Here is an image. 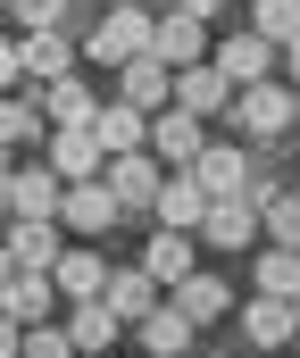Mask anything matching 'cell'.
Returning a JSON list of instances; mask_svg holds the SVG:
<instances>
[{
  "label": "cell",
  "instance_id": "83f0119b",
  "mask_svg": "<svg viewBox=\"0 0 300 358\" xmlns=\"http://www.w3.org/2000/svg\"><path fill=\"white\" fill-rule=\"evenodd\" d=\"M259 292L300 300V250H292V242H267V250H259Z\"/></svg>",
  "mask_w": 300,
  "mask_h": 358
},
{
  "label": "cell",
  "instance_id": "d4e9b609",
  "mask_svg": "<svg viewBox=\"0 0 300 358\" xmlns=\"http://www.w3.org/2000/svg\"><path fill=\"white\" fill-rule=\"evenodd\" d=\"M192 176L208 183L217 200H234V192H250V159H242L234 142H208V150H200V167H192Z\"/></svg>",
  "mask_w": 300,
  "mask_h": 358
},
{
  "label": "cell",
  "instance_id": "7c38bea8",
  "mask_svg": "<svg viewBox=\"0 0 300 358\" xmlns=\"http://www.w3.org/2000/svg\"><path fill=\"white\" fill-rule=\"evenodd\" d=\"M208 200H217V192H208V183L192 176V167H176L150 217H159V225H176V234H200V225H208Z\"/></svg>",
  "mask_w": 300,
  "mask_h": 358
},
{
  "label": "cell",
  "instance_id": "6da1fadb",
  "mask_svg": "<svg viewBox=\"0 0 300 358\" xmlns=\"http://www.w3.org/2000/svg\"><path fill=\"white\" fill-rule=\"evenodd\" d=\"M142 50H159V17H150L142 0H117L92 25V67H125V59H142Z\"/></svg>",
  "mask_w": 300,
  "mask_h": 358
},
{
  "label": "cell",
  "instance_id": "277c9868",
  "mask_svg": "<svg viewBox=\"0 0 300 358\" xmlns=\"http://www.w3.org/2000/svg\"><path fill=\"white\" fill-rule=\"evenodd\" d=\"M234 125H242L250 142H284V134L300 125L292 84H242V100H234Z\"/></svg>",
  "mask_w": 300,
  "mask_h": 358
},
{
  "label": "cell",
  "instance_id": "4fadbf2b",
  "mask_svg": "<svg viewBox=\"0 0 300 358\" xmlns=\"http://www.w3.org/2000/svg\"><path fill=\"white\" fill-rule=\"evenodd\" d=\"M117 100H134V108H167V100H176V67H167L159 50L125 59V67H117Z\"/></svg>",
  "mask_w": 300,
  "mask_h": 358
},
{
  "label": "cell",
  "instance_id": "4316f807",
  "mask_svg": "<svg viewBox=\"0 0 300 358\" xmlns=\"http://www.w3.org/2000/svg\"><path fill=\"white\" fill-rule=\"evenodd\" d=\"M0 142H50V108L25 100V92H8V108H0Z\"/></svg>",
  "mask_w": 300,
  "mask_h": 358
},
{
  "label": "cell",
  "instance_id": "1f68e13d",
  "mask_svg": "<svg viewBox=\"0 0 300 358\" xmlns=\"http://www.w3.org/2000/svg\"><path fill=\"white\" fill-rule=\"evenodd\" d=\"M8 8H17V25H25V34H42V25H59V8H67V0H8Z\"/></svg>",
  "mask_w": 300,
  "mask_h": 358
},
{
  "label": "cell",
  "instance_id": "30bf717a",
  "mask_svg": "<svg viewBox=\"0 0 300 358\" xmlns=\"http://www.w3.org/2000/svg\"><path fill=\"white\" fill-rule=\"evenodd\" d=\"M242 334H250L259 350H292V342H300V300H284V292H259V300L242 308Z\"/></svg>",
  "mask_w": 300,
  "mask_h": 358
},
{
  "label": "cell",
  "instance_id": "52a82bcc",
  "mask_svg": "<svg viewBox=\"0 0 300 358\" xmlns=\"http://www.w3.org/2000/svg\"><path fill=\"white\" fill-rule=\"evenodd\" d=\"M50 167L67 183H84V176H108V142H100V125H50Z\"/></svg>",
  "mask_w": 300,
  "mask_h": 358
},
{
  "label": "cell",
  "instance_id": "ffe728a7",
  "mask_svg": "<svg viewBox=\"0 0 300 358\" xmlns=\"http://www.w3.org/2000/svg\"><path fill=\"white\" fill-rule=\"evenodd\" d=\"M200 25H208V17H192V8H167V17H159V59H167V67H200V59H208V34H200Z\"/></svg>",
  "mask_w": 300,
  "mask_h": 358
},
{
  "label": "cell",
  "instance_id": "2e32d148",
  "mask_svg": "<svg viewBox=\"0 0 300 358\" xmlns=\"http://www.w3.org/2000/svg\"><path fill=\"white\" fill-rule=\"evenodd\" d=\"M67 334H76V350H84V358H100V350H117L134 325H125L108 300H76V308H67Z\"/></svg>",
  "mask_w": 300,
  "mask_h": 358
},
{
  "label": "cell",
  "instance_id": "7a4b0ae2",
  "mask_svg": "<svg viewBox=\"0 0 300 358\" xmlns=\"http://www.w3.org/2000/svg\"><path fill=\"white\" fill-rule=\"evenodd\" d=\"M0 76H8V84H25V76H34V84H59V76H76V42H67L59 25H42V34H25V42L0 50Z\"/></svg>",
  "mask_w": 300,
  "mask_h": 358
},
{
  "label": "cell",
  "instance_id": "f546056e",
  "mask_svg": "<svg viewBox=\"0 0 300 358\" xmlns=\"http://www.w3.org/2000/svg\"><path fill=\"white\" fill-rule=\"evenodd\" d=\"M25 358H84L67 325H25Z\"/></svg>",
  "mask_w": 300,
  "mask_h": 358
},
{
  "label": "cell",
  "instance_id": "d6a6232c",
  "mask_svg": "<svg viewBox=\"0 0 300 358\" xmlns=\"http://www.w3.org/2000/svg\"><path fill=\"white\" fill-rule=\"evenodd\" d=\"M176 8H192V17H217V8H234V0H176Z\"/></svg>",
  "mask_w": 300,
  "mask_h": 358
},
{
  "label": "cell",
  "instance_id": "d6986e66",
  "mask_svg": "<svg viewBox=\"0 0 300 358\" xmlns=\"http://www.w3.org/2000/svg\"><path fill=\"white\" fill-rule=\"evenodd\" d=\"M159 300H167V283H159L150 267H117V275H108V308H117L125 325H142Z\"/></svg>",
  "mask_w": 300,
  "mask_h": 358
},
{
  "label": "cell",
  "instance_id": "e0dca14e",
  "mask_svg": "<svg viewBox=\"0 0 300 358\" xmlns=\"http://www.w3.org/2000/svg\"><path fill=\"white\" fill-rule=\"evenodd\" d=\"M59 234H67L59 217H17V225H8V267H59V259H67Z\"/></svg>",
  "mask_w": 300,
  "mask_h": 358
},
{
  "label": "cell",
  "instance_id": "484cf974",
  "mask_svg": "<svg viewBox=\"0 0 300 358\" xmlns=\"http://www.w3.org/2000/svg\"><path fill=\"white\" fill-rule=\"evenodd\" d=\"M42 108H50V125H92V117H100V100H92L84 84H76V76L42 84Z\"/></svg>",
  "mask_w": 300,
  "mask_h": 358
},
{
  "label": "cell",
  "instance_id": "8d00e7d4",
  "mask_svg": "<svg viewBox=\"0 0 300 358\" xmlns=\"http://www.w3.org/2000/svg\"><path fill=\"white\" fill-rule=\"evenodd\" d=\"M292 192H300V183H292Z\"/></svg>",
  "mask_w": 300,
  "mask_h": 358
},
{
  "label": "cell",
  "instance_id": "e575fe53",
  "mask_svg": "<svg viewBox=\"0 0 300 358\" xmlns=\"http://www.w3.org/2000/svg\"><path fill=\"white\" fill-rule=\"evenodd\" d=\"M267 358H284V350H267Z\"/></svg>",
  "mask_w": 300,
  "mask_h": 358
},
{
  "label": "cell",
  "instance_id": "7402d4cb",
  "mask_svg": "<svg viewBox=\"0 0 300 358\" xmlns=\"http://www.w3.org/2000/svg\"><path fill=\"white\" fill-rule=\"evenodd\" d=\"M176 308H184L192 325H217V317L234 308V292H225V275H217V267H192L184 283H176Z\"/></svg>",
  "mask_w": 300,
  "mask_h": 358
},
{
  "label": "cell",
  "instance_id": "d590c367",
  "mask_svg": "<svg viewBox=\"0 0 300 358\" xmlns=\"http://www.w3.org/2000/svg\"><path fill=\"white\" fill-rule=\"evenodd\" d=\"M292 100H300V84H292Z\"/></svg>",
  "mask_w": 300,
  "mask_h": 358
},
{
  "label": "cell",
  "instance_id": "ac0fdd59",
  "mask_svg": "<svg viewBox=\"0 0 300 358\" xmlns=\"http://www.w3.org/2000/svg\"><path fill=\"white\" fill-rule=\"evenodd\" d=\"M50 275H59V292H67V300H108V275H117V267H100V242H76Z\"/></svg>",
  "mask_w": 300,
  "mask_h": 358
},
{
  "label": "cell",
  "instance_id": "5b68a950",
  "mask_svg": "<svg viewBox=\"0 0 300 358\" xmlns=\"http://www.w3.org/2000/svg\"><path fill=\"white\" fill-rule=\"evenodd\" d=\"M150 150H159L167 167H200V150H208V117H200V108H184V100L150 108Z\"/></svg>",
  "mask_w": 300,
  "mask_h": 358
},
{
  "label": "cell",
  "instance_id": "44dd1931",
  "mask_svg": "<svg viewBox=\"0 0 300 358\" xmlns=\"http://www.w3.org/2000/svg\"><path fill=\"white\" fill-rule=\"evenodd\" d=\"M192 242H200V234H176V225H159V234H150V250H142V267H150L167 292H176V283L200 267V250H192Z\"/></svg>",
  "mask_w": 300,
  "mask_h": 358
},
{
  "label": "cell",
  "instance_id": "ba28073f",
  "mask_svg": "<svg viewBox=\"0 0 300 358\" xmlns=\"http://www.w3.org/2000/svg\"><path fill=\"white\" fill-rule=\"evenodd\" d=\"M0 192H8V217H59V208H67V176H59L50 159H42V167H17Z\"/></svg>",
  "mask_w": 300,
  "mask_h": 358
},
{
  "label": "cell",
  "instance_id": "836d02e7",
  "mask_svg": "<svg viewBox=\"0 0 300 358\" xmlns=\"http://www.w3.org/2000/svg\"><path fill=\"white\" fill-rule=\"evenodd\" d=\"M284 67H292V84H300V34H292V42H284Z\"/></svg>",
  "mask_w": 300,
  "mask_h": 358
},
{
  "label": "cell",
  "instance_id": "f1b7e54d",
  "mask_svg": "<svg viewBox=\"0 0 300 358\" xmlns=\"http://www.w3.org/2000/svg\"><path fill=\"white\" fill-rule=\"evenodd\" d=\"M250 25H259L267 42H292L300 34V0H250Z\"/></svg>",
  "mask_w": 300,
  "mask_h": 358
},
{
  "label": "cell",
  "instance_id": "9c48e42d",
  "mask_svg": "<svg viewBox=\"0 0 300 358\" xmlns=\"http://www.w3.org/2000/svg\"><path fill=\"white\" fill-rule=\"evenodd\" d=\"M0 300H8L17 325H50V308H59V275H50V267H8Z\"/></svg>",
  "mask_w": 300,
  "mask_h": 358
},
{
  "label": "cell",
  "instance_id": "8fae6325",
  "mask_svg": "<svg viewBox=\"0 0 300 358\" xmlns=\"http://www.w3.org/2000/svg\"><path fill=\"white\" fill-rule=\"evenodd\" d=\"M134 342H142V358H184V350L200 342V325L184 317V308H176V292H167V300H159V308L134 325Z\"/></svg>",
  "mask_w": 300,
  "mask_h": 358
},
{
  "label": "cell",
  "instance_id": "9a60e30c",
  "mask_svg": "<svg viewBox=\"0 0 300 358\" xmlns=\"http://www.w3.org/2000/svg\"><path fill=\"white\" fill-rule=\"evenodd\" d=\"M108 183H117L125 217H134V208H159V192H167V176H159V159H150V150H125V159H108Z\"/></svg>",
  "mask_w": 300,
  "mask_h": 358
},
{
  "label": "cell",
  "instance_id": "cb8c5ba5",
  "mask_svg": "<svg viewBox=\"0 0 300 358\" xmlns=\"http://www.w3.org/2000/svg\"><path fill=\"white\" fill-rule=\"evenodd\" d=\"M92 125H100V142H108V159H125V150H150V108H134V100H108Z\"/></svg>",
  "mask_w": 300,
  "mask_h": 358
},
{
  "label": "cell",
  "instance_id": "5bb4252c",
  "mask_svg": "<svg viewBox=\"0 0 300 358\" xmlns=\"http://www.w3.org/2000/svg\"><path fill=\"white\" fill-rule=\"evenodd\" d=\"M176 100L200 108V117H217V108H234V100H242V84H234L217 59H200V67H176Z\"/></svg>",
  "mask_w": 300,
  "mask_h": 358
},
{
  "label": "cell",
  "instance_id": "4dcf8cb0",
  "mask_svg": "<svg viewBox=\"0 0 300 358\" xmlns=\"http://www.w3.org/2000/svg\"><path fill=\"white\" fill-rule=\"evenodd\" d=\"M267 242H292L300 250V192H276L267 200Z\"/></svg>",
  "mask_w": 300,
  "mask_h": 358
},
{
  "label": "cell",
  "instance_id": "8992f818",
  "mask_svg": "<svg viewBox=\"0 0 300 358\" xmlns=\"http://www.w3.org/2000/svg\"><path fill=\"white\" fill-rule=\"evenodd\" d=\"M259 234H267V200H259V192L208 200V225H200V242H208V250H250Z\"/></svg>",
  "mask_w": 300,
  "mask_h": 358
},
{
  "label": "cell",
  "instance_id": "3957f363",
  "mask_svg": "<svg viewBox=\"0 0 300 358\" xmlns=\"http://www.w3.org/2000/svg\"><path fill=\"white\" fill-rule=\"evenodd\" d=\"M117 217H125V200H117V183H108V176L67 183V208H59V225H67L76 242H108V234H117Z\"/></svg>",
  "mask_w": 300,
  "mask_h": 358
},
{
  "label": "cell",
  "instance_id": "603a6c76",
  "mask_svg": "<svg viewBox=\"0 0 300 358\" xmlns=\"http://www.w3.org/2000/svg\"><path fill=\"white\" fill-rule=\"evenodd\" d=\"M276 50H284V42H267V34L250 25V34H234V42L217 50V67H225L234 84H267V67H276Z\"/></svg>",
  "mask_w": 300,
  "mask_h": 358
}]
</instances>
